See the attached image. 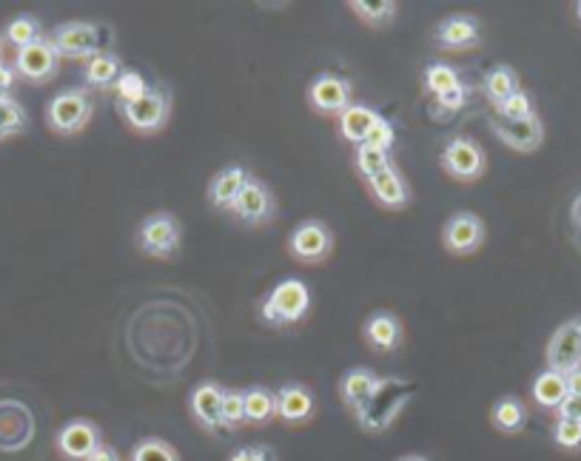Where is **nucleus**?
<instances>
[{"label":"nucleus","mask_w":581,"mask_h":461,"mask_svg":"<svg viewBox=\"0 0 581 461\" xmlns=\"http://www.w3.org/2000/svg\"><path fill=\"white\" fill-rule=\"evenodd\" d=\"M553 442H556V447L570 450V453L581 450V422L556 419V425H553Z\"/></svg>","instance_id":"nucleus-38"},{"label":"nucleus","mask_w":581,"mask_h":461,"mask_svg":"<svg viewBox=\"0 0 581 461\" xmlns=\"http://www.w3.org/2000/svg\"><path fill=\"white\" fill-rule=\"evenodd\" d=\"M379 388H382V379L371 368H351L339 376V399L357 416L368 410Z\"/></svg>","instance_id":"nucleus-18"},{"label":"nucleus","mask_w":581,"mask_h":461,"mask_svg":"<svg viewBox=\"0 0 581 461\" xmlns=\"http://www.w3.org/2000/svg\"><path fill=\"white\" fill-rule=\"evenodd\" d=\"M6 43H12L15 49H26V46H32V43H38L43 32H40V20L35 15H18L15 20H9V26H6Z\"/></svg>","instance_id":"nucleus-32"},{"label":"nucleus","mask_w":581,"mask_h":461,"mask_svg":"<svg viewBox=\"0 0 581 461\" xmlns=\"http://www.w3.org/2000/svg\"><path fill=\"white\" fill-rule=\"evenodd\" d=\"M490 131L513 151H522V154H533L536 148H542L544 143V123L539 114L525 117V120H499L493 117L490 120Z\"/></svg>","instance_id":"nucleus-16"},{"label":"nucleus","mask_w":581,"mask_h":461,"mask_svg":"<svg viewBox=\"0 0 581 461\" xmlns=\"http://www.w3.org/2000/svg\"><path fill=\"white\" fill-rule=\"evenodd\" d=\"M354 166H357L359 177L368 183V180L379 177L382 171L394 168V160H391L388 151H379V148H371L362 143V146H357V154H354Z\"/></svg>","instance_id":"nucleus-31"},{"label":"nucleus","mask_w":581,"mask_h":461,"mask_svg":"<svg viewBox=\"0 0 581 461\" xmlns=\"http://www.w3.org/2000/svg\"><path fill=\"white\" fill-rule=\"evenodd\" d=\"M245 425V393L225 390L223 396V430H237Z\"/></svg>","instance_id":"nucleus-37"},{"label":"nucleus","mask_w":581,"mask_h":461,"mask_svg":"<svg viewBox=\"0 0 581 461\" xmlns=\"http://www.w3.org/2000/svg\"><path fill=\"white\" fill-rule=\"evenodd\" d=\"M459 83H462V80H459V72H456L453 66L442 63V60L428 63V69H425V89H428L433 97L450 92V89L459 86Z\"/></svg>","instance_id":"nucleus-33"},{"label":"nucleus","mask_w":581,"mask_h":461,"mask_svg":"<svg viewBox=\"0 0 581 461\" xmlns=\"http://www.w3.org/2000/svg\"><path fill=\"white\" fill-rule=\"evenodd\" d=\"M89 461H120V453L114 450L112 444H103V447H100V450H97Z\"/></svg>","instance_id":"nucleus-44"},{"label":"nucleus","mask_w":581,"mask_h":461,"mask_svg":"<svg viewBox=\"0 0 581 461\" xmlns=\"http://www.w3.org/2000/svg\"><path fill=\"white\" fill-rule=\"evenodd\" d=\"M490 422L499 433H507V436L522 433L527 425V405L516 396H502L490 410Z\"/></svg>","instance_id":"nucleus-26"},{"label":"nucleus","mask_w":581,"mask_h":461,"mask_svg":"<svg viewBox=\"0 0 581 461\" xmlns=\"http://www.w3.org/2000/svg\"><path fill=\"white\" fill-rule=\"evenodd\" d=\"M288 254L305 265H319L334 254V231L317 217L297 222L288 237Z\"/></svg>","instance_id":"nucleus-8"},{"label":"nucleus","mask_w":581,"mask_h":461,"mask_svg":"<svg viewBox=\"0 0 581 461\" xmlns=\"http://www.w3.org/2000/svg\"><path fill=\"white\" fill-rule=\"evenodd\" d=\"M365 185L374 194L376 203L382 205V208H388V211H402V208L411 205V185L402 180V174L396 171V166L382 171L379 177L368 180Z\"/></svg>","instance_id":"nucleus-22"},{"label":"nucleus","mask_w":581,"mask_h":461,"mask_svg":"<svg viewBox=\"0 0 581 461\" xmlns=\"http://www.w3.org/2000/svg\"><path fill=\"white\" fill-rule=\"evenodd\" d=\"M129 461H180V453L166 439L149 436V439H140L134 444Z\"/></svg>","instance_id":"nucleus-34"},{"label":"nucleus","mask_w":581,"mask_h":461,"mask_svg":"<svg viewBox=\"0 0 581 461\" xmlns=\"http://www.w3.org/2000/svg\"><path fill=\"white\" fill-rule=\"evenodd\" d=\"M223 396L225 388L214 379L200 382L188 396V410L206 433H223Z\"/></svg>","instance_id":"nucleus-15"},{"label":"nucleus","mask_w":581,"mask_h":461,"mask_svg":"<svg viewBox=\"0 0 581 461\" xmlns=\"http://www.w3.org/2000/svg\"><path fill=\"white\" fill-rule=\"evenodd\" d=\"M231 214L243 222V225H251V228H254V225H265V222L274 220V214H277V200H274L271 185L251 174Z\"/></svg>","instance_id":"nucleus-12"},{"label":"nucleus","mask_w":581,"mask_h":461,"mask_svg":"<svg viewBox=\"0 0 581 461\" xmlns=\"http://www.w3.org/2000/svg\"><path fill=\"white\" fill-rule=\"evenodd\" d=\"M362 339L365 345L376 353H396L405 342V328L402 319L394 311H374L362 325Z\"/></svg>","instance_id":"nucleus-19"},{"label":"nucleus","mask_w":581,"mask_h":461,"mask_svg":"<svg viewBox=\"0 0 581 461\" xmlns=\"http://www.w3.org/2000/svg\"><path fill=\"white\" fill-rule=\"evenodd\" d=\"M396 461H431V459H425V456H419V453H411V456H399Z\"/></svg>","instance_id":"nucleus-46"},{"label":"nucleus","mask_w":581,"mask_h":461,"mask_svg":"<svg viewBox=\"0 0 581 461\" xmlns=\"http://www.w3.org/2000/svg\"><path fill=\"white\" fill-rule=\"evenodd\" d=\"M29 129V114L20 106L18 100L9 94V97H0V143L9 140V137H18Z\"/></svg>","instance_id":"nucleus-30"},{"label":"nucleus","mask_w":581,"mask_h":461,"mask_svg":"<svg viewBox=\"0 0 581 461\" xmlns=\"http://www.w3.org/2000/svg\"><path fill=\"white\" fill-rule=\"evenodd\" d=\"M60 69V55L49 37H40L38 43L20 49L15 57V74L29 83H49Z\"/></svg>","instance_id":"nucleus-14"},{"label":"nucleus","mask_w":581,"mask_h":461,"mask_svg":"<svg viewBox=\"0 0 581 461\" xmlns=\"http://www.w3.org/2000/svg\"><path fill=\"white\" fill-rule=\"evenodd\" d=\"M516 92H522V80L513 66L507 63H499L493 66L488 74H485V97H488L493 106L505 103L507 97H513Z\"/></svg>","instance_id":"nucleus-28"},{"label":"nucleus","mask_w":581,"mask_h":461,"mask_svg":"<svg viewBox=\"0 0 581 461\" xmlns=\"http://www.w3.org/2000/svg\"><path fill=\"white\" fill-rule=\"evenodd\" d=\"M433 43L445 52H468L482 43V23L476 15H450L433 29Z\"/></svg>","instance_id":"nucleus-13"},{"label":"nucleus","mask_w":581,"mask_h":461,"mask_svg":"<svg viewBox=\"0 0 581 461\" xmlns=\"http://www.w3.org/2000/svg\"><path fill=\"white\" fill-rule=\"evenodd\" d=\"M308 311H311V288L297 277L277 282L260 302V319L277 331L302 322Z\"/></svg>","instance_id":"nucleus-1"},{"label":"nucleus","mask_w":581,"mask_h":461,"mask_svg":"<svg viewBox=\"0 0 581 461\" xmlns=\"http://www.w3.org/2000/svg\"><path fill=\"white\" fill-rule=\"evenodd\" d=\"M533 114H536V103H533V97L525 89L496 106V117L499 120H525V117H533Z\"/></svg>","instance_id":"nucleus-36"},{"label":"nucleus","mask_w":581,"mask_h":461,"mask_svg":"<svg viewBox=\"0 0 581 461\" xmlns=\"http://www.w3.org/2000/svg\"><path fill=\"white\" fill-rule=\"evenodd\" d=\"M488 237L485 220L473 211H456L445 225H442V245L450 257H470L476 254Z\"/></svg>","instance_id":"nucleus-9"},{"label":"nucleus","mask_w":581,"mask_h":461,"mask_svg":"<svg viewBox=\"0 0 581 461\" xmlns=\"http://www.w3.org/2000/svg\"><path fill=\"white\" fill-rule=\"evenodd\" d=\"M339 120V134L342 140L354 143V146H362L368 131L374 129V123L379 120V111L365 106V103H354L348 111H342L337 117Z\"/></svg>","instance_id":"nucleus-24"},{"label":"nucleus","mask_w":581,"mask_h":461,"mask_svg":"<svg viewBox=\"0 0 581 461\" xmlns=\"http://www.w3.org/2000/svg\"><path fill=\"white\" fill-rule=\"evenodd\" d=\"M564 399H567V382L562 373L544 368L536 379H533V402L542 410H559Z\"/></svg>","instance_id":"nucleus-27"},{"label":"nucleus","mask_w":581,"mask_h":461,"mask_svg":"<svg viewBox=\"0 0 581 461\" xmlns=\"http://www.w3.org/2000/svg\"><path fill=\"white\" fill-rule=\"evenodd\" d=\"M243 393L248 425H271L277 419V390L265 388V385H251Z\"/></svg>","instance_id":"nucleus-25"},{"label":"nucleus","mask_w":581,"mask_h":461,"mask_svg":"<svg viewBox=\"0 0 581 461\" xmlns=\"http://www.w3.org/2000/svg\"><path fill=\"white\" fill-rule=\"evenodd\" d=\"M559 419H567V422H581V399L579 396H567L559 410H556Z\"/></svg>","instance_id":"nucleus-42"},{"label":"nucleus","mask_w":581,"mask_h":461,"mask_svg":"<svg viewBox=\"0 0 581 461\" xmlns=\"http://www.w3.org/2000/svg\"><path fill=\"white\" fill-rule=\"evenodd\" d=\"M573 222H576V228L581 231V194H579V200L573 203Z\"/></svg>","instance_id":"nucleus-45"},{"label":"nucleus","mask_w":581,"mask_h":461,"mask_svg":"<svg viewBox=\"0 0 581 461\" xmlns=\"http://www.w3.org/2000/svg\"><path fill=\"white\" fill-rule=\"evenodd\" d=\"M248 177H251V171L245 166H225L223 171H217L208 183V205L217 214H231L240 194H243Z\"/></svg>","instance_id":"nucleus-20"},{"label":"nucleus","mask_w":581,"mask_h":461,"mask_svg":"<svg viewBox=\"0 0 581 461\" xmlns=\"http://www.w3.org/2000/svg\"><path fill=\"white\" fill-rule=\"evenodd\" d=\"M0 55H3V43H0ZM0 63H3V60H0Z\"/></svg>","instance_id":"nucleus-48"},{"label":"nucleus","mask_w":581,"mask_h":461,"mask_svg":"<svg viewBox=\"0 0 581 461\" xmlns=\"http://www.w3.org/2000/svg\"><path fill=\"white\" fill-rule=\"evenodd\" d=\"M308 106L317 111L319 117H339L342 111L354 106V83L337 72H319L308 83Z\"/></svg>","instance_id":"nucleus-6"},{"label":"nucleus","mask_w":581,"mask_h":461,"mask_svg":"<svg viewBox=\"0 0 581 461\" xmlns=\"http://www.w3.org/2000/svg\"><path fill=\"white\" fill-rule=\"evenodd\" d=\"M314 393L305 388L302 382H285L277 390V419L285 425H305L314 416Z\"/></svg>","instance_id":"nucleus-21"},{"label":"nucleus","mask_w":581,"mask_h":461,"mask_svg":"<svg viewBox=\"0 0 581 461\" xmlns=\"http://www.w3.org/2000/svg\"><path fill=\"white\" fill-rule=\"evenodd\" d=\"M32 433H35V419L29 407L12 402V399L0 402V450L6 453L23 450L32 442Z\"/></svg>","instance_id":"nucleus-17"},{"label":"nucleus","mask_w":581,"mask_h":461,"mask_svg":"<svg viewBox=\"0 0 581 461\" xmlns=\"http://www.w3.org/2000/svg\"><path fill=\"white\" fill-rule=\"evenodd\" d=\"M433 100H436V114H456L459 109H465V103H468V86L459 83L450 92L439 94Z\"/></svg>","instance_id":"nucleus-40"},{"label":"nucleus","mask_w":581,"mask_h":461,"mask_svg":"<svg viewBox=\"0 0 581 461\" xmlns=\"http://www.w3.org/2000/svg\"><path fill=\"white\" fill-rule=\"evenodd\" d=\"M394 143H396L394 123H391V120H385V117L379 114V120L374 123V129L368 131V137H365V146L379 148V151H388V154H391Z\"/></svg>","instance_id":"nucleus-39"},{"label":"nucleus","mask_w":581,"mask_h":461,"mask_svg":"<svg viewBox=\"0 0 581 461\" xmlns=\"http://www.w3.org/2000/svg\"><path fill=\"white\" fill-rule=\"evenodd\" d=\"M228 461H277V450L268 444H251V447H237Z\"/></svg>","instance_id":"nucleus-41"},{"label":"nucleus","mask_w":581,"mask_h":461,"mask_svg":"<svg viewBox=\"0 0 581 461\" xmlns=\"http://www.w3.org/2000/svg\"><path fill=\"white\" fill-rule=\"evenodd\" d=\"M103 447V433L92 419H72L57 433V450L66 461H89Z\"/></svg>","instance_id":"nucleus-11"},{"label":"nucleus","mask_w":581,"mask_h":461,"mask_svg":"<svg viewBox=\"0 0 581 461\" xmlns=\"http://www.w3.org/2000/svg\"><path fill=\"white\" fill-rule=\"evenodd\" d=\"M106 29L97 26V23H86V20H69V23H60L55 26V32L49 35L52 46L57 49L60 57H69V60H80V57H94L100 55L103 43H106Z\"/></svg>","instance_id":"nucleus-7"},{"label":"nucleus","mask_w":581,"mask_h":461,"mask_svg":"<svg viewBox=\"0 0 581 461\" xmlns=\"http://www.w3.org/2000/svg\"><path fill=\"white\" fill-rule=\"evenodd\" d=\"M576 18L581 20V3H576Z\"/></svg>","instance_id":"nucleus-47"},{"label":"nucleus","mask_w":581,"mask_h":461,"mask_svg":"<svg viewBox=\"0 0 581 461\" xmlns=\"http://www.w3.org/2000/svg\"><path fill=\"white\" fill-rule=\"evenodd\" d=\"M94 117V97L86 86H72L57 92L46 106V123L55 134L72 137L89 126Z\"/></svg>","instance_id":"nucleus-4"},{"label":"nucleus","mask_w":581,"mask_h":461,"mask_svg":"<svg viewBox=\"0 0 581 461\" xmlns=\"http://www.w3.org/2000/svg\"><path fill=\"white\" fill-rule=\"evenodd\" d=\"M439 166L459 183H476L488 168V154L473 137L459 134V137L445 143L442 154H439Z\"/></svg>","instance_id":"nucleus-5"},{"label":"nucleus","mask_w":581,"mask_h":461,"mask_svg":"<svg viewBox=\"0 0 581 461\" xmlns=\"http://www.w3.org/2000/svg\"><path fill=\"white\" fill-rule=\"evenodd\" d=\"M134 245L151 259L171 262L183 251V225L171 211H154L137 222L134 228Z\"/></svg>","instance_id":"nucleus-2"},{"label":"nucleus","mask_w":581,"mask_h":461,"mask_svg":"<svg viewBox=\"0 0 581 461\" xmlns=\"http://www.w3.org/2000/svg\"><path fill=\"white\" fill-rule=\"evenodd\" d=\"M126 72L123 60L114 55V52H100L86 60V69H83V80H86V89L92 92H112V86L117 83V77Z\"/></svg>","instance_id":"nucleus-23"},{"label":"nucleus","mask_w":581,"mask_h":461,"mask_svg":"<svg viewBox=\"0 0 581 461\" xmlns=\"http://www.w3.org/2000/svg\"><path fill=\"white\" fill-rule=\"evenodd\" d=\"M547 370H556V373H573L581 368V314L562 322L553 336L547 339Z\"/></svg>","instance_id":"nucleus-10"},{"label":"nucleus","mask_w":581,"mask_h":461,"mask_svg":"<svg viewBox=\"0 0 581 461\" xmlns=\"http://www.w3.org/2000/svg\"><path fill=\"white\" fill-rule=\"evenodd\" d=\"M117 114L137 134H157L171 117V89L166 83H149L146 92L132 103H117Z\"/></svg>","instance_id":"nucleus-3"},{"label":"nucleus","mask_w":581,"mask_h":461,"mask_svg":"<svg viewBox=\"0 0 581 461\" xmlns=\"http://www.w3.org/2000/svg\"><path fill=\"white\" fill-rule=\"evenodd\" d=\"M146 86H149V80L143 74L137 72V69H126V72L117 77V83H114L109 94H112L114 106L117 103H132V100H137L140 94L146 92Z\"/></svg>","instance_id":"nucleus-35"},{"label":"nucleus","mask_w":581,"mask_h":461,"mask_svg":"<svg viewBox=\"0 0 581 461\" xmlns=\"http://www.w3.org/2000/svg\"><path fill=\"white\" fill-rule=\"evenodd\" d=\"M348 6L354 9V15L362 23H368L374 29L391 26L396 20V9H399L394 0H351Z\"/></svg>","instance_id":"nucleus-29"},{"label":"nucleus","mask_w":581,"mask_h":461,"mask_svg":"<svg viewBox=\"0 0 581 461\" xmlns=\"http://www.w3.org/2000/svg\"><path fill=\"white\" fill-rule=\"evenodd\" d=\"M564 382H567V396H579L581 399V368L573 370V373H567Z\"/></svg>","instance_id":"nucleus-43"}]
</instances>
